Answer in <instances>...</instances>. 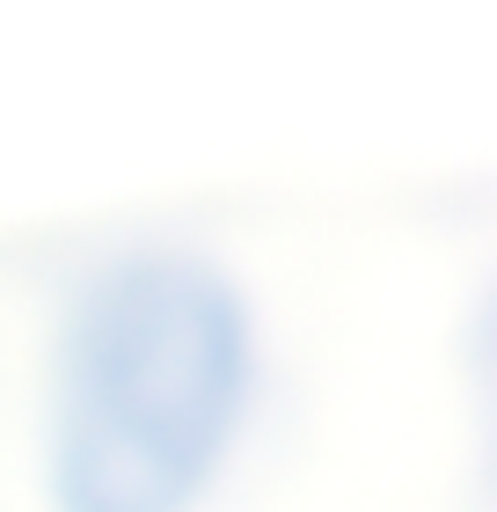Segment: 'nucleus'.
Returning <instances> with one entry per match:
<instances>
[{"mask_svg":"<svg viewBox=\"0 0 497 512\" xmlns=\"http://www.w3.org/2000/svg\"><path fill=\"white\" fill-rule=\"evenodd\" d=\"M256 315L183 242L103 256L66 293L44 374L52 512H205L249 425Z\"/></svg>","mask_w":497,"mask_h":512,"instance_id":"obj_1","label":"nucleus"}]
</instances>
